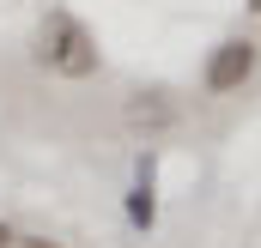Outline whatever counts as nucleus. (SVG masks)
Masks as SVG:
<instances>
[{
  "instance_id": "obj_7",
  "label": "nucleus",
  "mask_w": 261,
  "mask_h": 248,
  "mask_svg": "<svg viewBox=\"0 0 261 248\" xmlns=\"http://www.w3.org/2000/svg\"><path fill=\"white\" fill-rule=\"evenodd\" d=\"M243 6H249V12H255V18H261V0H243Z\"/></svg>"
},
{
  "instance_id": "obj_3",
  "label": "nucleus",
  "mask_w": 261,
  "mask_h": 248,
  "mask_svg": "<svg viewBox=\"0 0 261 248\" xmlns=\"http://www.w3.org/2000/svg\"><path fill=\"white\" fill-rule=\"evenodd\" d=\"M122 127L140 133V139H164V133L182 127V103L164 85H134L128 97H122Z\"/></svg>"
},
{
  "instance_id": "obj_4",
  "label": "nucleus",
  "mask_w": 261,
  "mask_h": 248,
  "mask_svg": "<svg viewBox=\"0 0 261 248\" xmlns=\"http://www.w3.org/2000/svg\"><path fill=\"white\" fill-rule=\"evenodd\" d=\"M128 224L134 230H152L158 224V200H152V158H140V176L128 188Z\"/></svg>"
},
{
  "instance_id": "obj_1",
  "label": "nucleus",
  "mask_w": 261,
  "mask_h": 248,
  "mask_svg": "<svg viewBox=\"0 0 261 248\" xmlns=\"http://www.w3.org/2000/svg\"><path fill=\"white\" fill-rule=\"evenodd\" d=\"M31 61L43 67L49 79H67V85H85L103 73V49L91 37V24L67 6H49L37 18V37H31Z\"/></svg>"
},
{
  "instance_id": "obj_2",
  "label": "nucleus",
  "mask_w": 261,
  "mask_h": 248,
  "mask_svg": "<svg viewBox=\"0 0 261 248\" xmlns=\"http://www.w3.org/2000/svg\"><path fill=\"white\" fill-rule=\"evenodd\" d=\"M261 67V43L255 37H219L200 61V91L206 97H237Z\"/></svg>"
},
{
  "instance_id": "obj_6",
  "label": "nucleus",
  "mask_w": 261,
  "mask_h": 248,
  "mask_svg": "<svg viewBox=\"0 0 261 248\" xmlns=\"http://www.w3.org/2000/svg\"><path fill=\"white\" fill-rule=\"evenodd\" d=\"M12 242H18V230H12V224L0 218V248H12Z\"/></svg>"
},
{
  "instance_id": "obj_5",
  "label": "nucleus",
  "mask_w": 261,
  "mask_h": 248,
  "mask_svg": "<svg viewBox=\"0 0 261 248\" xmlns=\"http://www.w3.org/2000/svg\"><path fill=\"white\" fill-rule=\"evenodd\" d=\"M12 248H61V242H49V236H18Z\"/></svg>"
}]
</instances>
